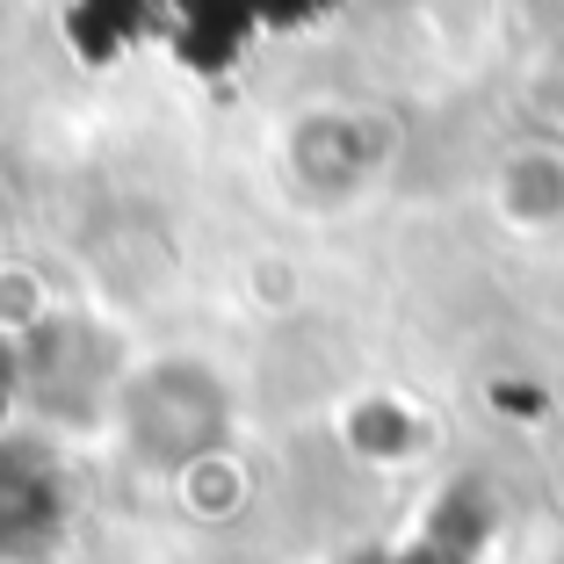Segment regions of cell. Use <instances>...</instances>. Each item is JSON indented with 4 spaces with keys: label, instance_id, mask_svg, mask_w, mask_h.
<instances>
[{
    "label": "cell",
    "instance_id": "cell-1",
    "mask_svg": "<svg viewBox=\"0 0 564 564\" xmlns=\"http://www.w3.org/2000/svg\"><path fill=\"white\" fill-rule=\"evenodd\" d=\"M117 434L145 470H188L232 434V391L203 362H152L117 391Z\"/></svg>",
    "mask_w": 564,
    "mask_h": 564
},
{
    "label": "cell",
    "instance_id": "cell-2",
    "mask_svg": "<svg viewBox=\"0 0 564 564\" xmlns=\"http://www.w3.org/2000/svg\"><path fill=\"white\" fill-rule=\"evenodd\" d=\"M73 535V470L44 434H0V564H51Z\"/></svg>",
    "mask_w": 564,
    "mask_h": 564
},
{
    "label": "cell",
    "instance_id": "cell-3",
    "mask_svg": "<svg viewBox=\"0 0 564 564\" xmlns=\"http://www.w3.org/2000/svg\"><path fill=\"white\" fill-rule=\"evenodd\" d=\"M15 377H22V399H36L51 420H109V405L123 391L109 340L80 318H44L15 348Z\"/></svg>",
    "mask_w": 564,
    "mask_h": 564
},
{
    "label": "cell",
    "instance_id": "cell-4",
    "mask_svg": "<svg viewBox=\"0 0 564 564\" xmlns=\"http://www.w3.org/2000/svg\"><path fill=\"white\" fill-rule=\"evenodd\" d=\"M355 564H464V550H448V543H399V550H377V557H355Z\"/></svg>",
    "mask_w": 564,
    "mask_h": 564
}]
</instances>
